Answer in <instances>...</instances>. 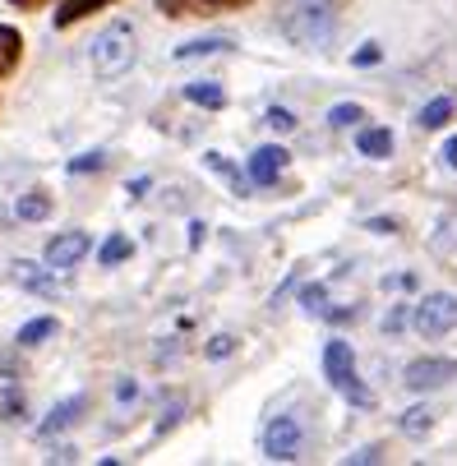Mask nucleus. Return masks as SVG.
<instances>
[{"label": "nucleus", "instance_id": "f257e3e1", "mask_svg": "<svg viewBox=\"0 0 457 466\" xmlns=\"http://www.w3.org/2000/svg\"><path fill=\"white\" fill-rule=\"evenodd\" d=\"M333 33H338V15H333L329 0H300V5H291V15H287V37H291L296 46L323 51V46L333 42Z\"/></svg>", "mask_w": 457, "mask_h": 466}, {"label": "nucleus", "instance_id": "f03ea898", "mask_svg": "<svg viewBox=\"0 0 457 466\" xmlns=\"http://www.w3.org/2000/svg\"><path fill=\"white\" fill-rule=\"evenodd\" d=\"M135 56H139V37H135V24H111L97 42H93V70L102 75V79H116V75H125L129 65H135Z\"/></svg>", "mask_w": 457, "mask_h": 466}, {"label": "nucleus", "instance_id": "7ed1b4c3", "mask_svg": "<svg viewBox=\"0 0 457 466\" xmlns=\"http://www.w3.org/2000/svg\"><path fill=\"white\" fill-rule=\"evenodd\" d=\"M323 374H329V383L347 397L351 407H374V392L361 383V374H356V356H351V347H347L342 338H333L329 347H323Z\"/></svg>", "mask_w": 457, "mask_h": 466}, {"label": "nucleus", "instance_id": "20e7f679", "mask_svg": "<svg viewBox=\"0 0 457 466\" xmlns=\"http://www.w3.org/2000/svg\"><path fill=\"white\" fill-rule=\"evenodd\" d=\"M300 443H305V430L296 416H273L269 430H264V452L273 461H296L300 457Z\"/></svg>", "mask_w": 457, "mask_h": 466}, {"label": "nucleus", "instance_id": "39448f33", "mask_svg": "<svg viewBox=\"0 0 457 466\" xmlns=\"http://www.w3.org/2000/svg\"><path fill=\"white\" fill-rule=\"evenodd\" d=\"M416 328L425 332V338H443V332L457 328V296H425L416 305Z\"/></svg>", "mask_w": 457, "mask_h": 466}, {"label": "nucleus", "instance_id": "423d86ee", "mask_svg": "<svg viewBox=\"0 0 457 466\" xmlns=\"http://www.w3.org/2000/svg\"><path fill=\"white\" fill-rule=\"evenodd\" d=\"M448 379H457V360H411L407 374H402V383L416 388V392L439 388V383H448Z\"/></svg>", "mask_w": 457, "mask_h": 466}, {"label": "nucleus", "instance_id": "0eeeda50", "mask_svg": "<svg viewBox=\"0 0 457 466\" xmlns=\"http://www.w3.org/2000/svg\"><path fill=\"white\" fill-rule=\"evenodd\" d=\"M84 254H88V236H84V231H65V236H56V240L46 245V268L65 273V268H75Z\"/></svg>", "mask_w": 457, "mask_h": 466}, {"label": "nucleus", "instance_id": "6e6552de", "mask_svg": "<svg viewBox=\"0 0 457 466\" xmlns=\"http://www.w3.org/2000/svg\"><path fill=\"white\" fill-rule=\"evenodd\" d=\"M287 162H291V157H287V148H278V144H273V148H259V153L249 157L254 185H278V176L287 171Z\"/></svg>", "mask_w": 457, "mask_h": 466}, {"label": "nucleus", "instance_id": "1a4fd4ad", "mask_svg": "<svg viewBox=\"0 0 457 466\" xmlns=\"http://www.w3.org/2000/svg\"><path fill=\"white\" fill-rule=\"evenodd\" d=\"M107 5H111V0H65V5L56 10V28H75L79 19H88V15H97Z\"/></svg>", "mask_w": 457, "mask_h": 466}, {"label": "nucleus", "instance_id": "9d476101", "mask_svg": "<svg viewBox=\"0 0 457 466\" xmlns=\"http://www.w3.org/2000/svg\"><path fill=\"white\" fill-rule=\"evenodd\" d=\"M19 56H24V37L0 24V79H10L19 70Z\"/></svg>", "mask_w": 457, "mask_h": 466}, {"label": "nucleus", "instance_id": "9b49d317", "mask_svg": "<svg viewBox=\"0 0 457 466\" xmlns=\"http://www.w3.org/2000/svg\"><path fill=\"white\" fill-rule=\"evenodd\" d=\"M356 148H361L365 157H388V153H393V135H388V129H361Z\"/></svg>", "mask_w": 457, "mask_h": 466}, {"label": "nucleus", "instance_id": "f8f14e48", "mask_svg": "<svg viewBox=\"0 0 457 466\" xmlns=\"http://www.w3.org/2000/svg\"><path fill=\"white\" fill-rule=\"evenodd\" d=\"M185 97H189L194 106H208V111H222V106H227L222 84H185Z\"/></svg>", "mask_w": 457, "mask_h": 466}, {"label": "nucleus", "instance_id": "ddd939ff", "mask_svg": "<svg viewBox=\"0 0 457 466\" xmlns=\"http://www.w3.org/2000/svg\"><path fill=\"white\" fill-rule=\"evenodd\" d=\"M56 319H33V323H24L19 328V347H37V342H46V338H56Z\"/></svg>", "mask_w": 457, "mask_h": 466}, {"label": "nucleus", "instance_id": "4468645a", "mask_svg": "<svg viewBox=\"0 0 457 466\" xmlns=\"http://www.w3.org/2000/svg\"><path fill=\"white\" fill-rule=\"evenodd\" d=\"M79 411H84V397H75V402H60V407H56V411L42 420V434H56V430H65V425H70Z\"/></svg>", "mask_w": 457, "mask_h": 466}, {"label": "nucleus", "instance_id": "2eb2a0df", "mask_svg": "<svg viewBox=\"0 0 457 466\" xmlns=\"http://www.w3.org/2000/svg\"><path fill=\"white\" fill-rule=\"evenodd\" d=\"M46 213H51V198H46L42 189L24 194V204H19V218H24V222H42Z\"/></svg>", "mask_w": 457, "mask_h": 466}, {"label": "nucleus", "instance_id": "dca6fc26", "mask_svg": "<svg viewBox=\"0 0 457 466\" xmlns=\"http://www.w3.org/2000/svg\"><path fill=\"white\" fill-rule=\"evenodd\" d=\"M448 116H452V97H434V102L421 111V129H439Z\"/></svg>", "mask_w": 457, "mask_h": 466}, {"label": "nucleus", "instance_id": "f3484780", "mask_svg": "<svg viewBox=\"0 0 457 466\" xmlns=\"http://www.w3.org/2000/svg\"><path fill=\"white\" fill-rule=\"evenodd\" d=\"M222 46H227L222 37H199V42L176 46V60H194V56H208V51H222Z\"/></svg>", "mask_w": 457, "mask_h": 466}, {"label": "nucleus", "instance_id": "a211bd4d", "mask_svg": "<svg viewBox=\"0 0 457 466\" xmlns=\"http://www.w3.org/2000/svg\"><path fill=\"white\" fill-rule=\"evenodd\" d=\"M129 254H135V245H129L125 236H111V240L102 245V263H107V268H111V263H125Z\"/></svg>", "mask_w": 457, "mask_h": 466}, {"label": "nucleus", "instance_id": "6ab92c4d", "mask_svg": "<svg viewBox=\"0 0 457 466\" xmlns=\"http://www.w3.org/2000/svg\"><path fill=\"white\" fill-rule=\"evenodd\" d=\"M356 120H365V111H361L356 102H338V106L329 111V125H338V129H347V125H356Z\"/></svg>", "mask_w": 457, "mask_h": 466}, {"label": "nucleus", "instance_id": "aec40b11", "mask_svg": "<svg viewBox=\"0 0 457 466\" xmlns=\"http://www.w3.org/2000/svg\"><path fill=\"white\" fill-rule=\"evenodd\" d=\"M157 10L167 15V19H185V15H204L194 0H157Z\"/></svg>", "mask_w": 457, "mask_h": 466}, {"label": "nucleus", "instance_id": "412c9836", "mask_svg": "<svg viewBox=\"0 0 457 466\" xmlns=\"http://www.w3.org/2000/svg\"><path fill=\"white\" fill-rule=\"evenodd\" d=\"M430 416H434L430 407H416V411L402 416V430H407V434H425V430H430Z\"/></svg>", "mask_w": 457, "mask_h": 466}, {"label": "nucleus", "instance_id": "4be33fe9", "mask_svg": "<svg viewBox=\"0 0 457 466\" xmlns=\"http://www.w3.org/2000/svg\"><path fill=\"white\" fill-rule=\"evenodd\" d=\"M269 125L278 129V135H291V129H296V116H291L287 106H273V111H269Z\"/></svg>", "mask_w": 457, "mask_h": 466}, {"label": "nucleus", "instance_id": "5701e85b", "mask_svg": "<svg viewBox=\"0 0 457 466\" xmlns=\"http://www.w3.org/2000/svg\"><path fill=\"white\" fill-rule=\"evenodd\" d=\"M19 282L33 287V291H51V282H46L42 273H33V263H19Z\"/></svg>", "mask_w": 457, "mask_h": 466}, {"label": "nucleus", "instance_id": "b1692460", "mask_svg": "<svg viewBox=\"0 0 457 466\" xmlns=\"http://www.w3.org/2000/svg\"><path fill=\"white\" fill-rule=\"evenodd\" d=\"M97 167H102V153H84L70 162V171H97Z\"/></svg>", "mask_w": 457, "mask_h": 466}, {"label": "nucleus", "instance_id": "393cba45", "mask_svg": "<svg viewBox=\"0 0 457 466\" xmlns=\"http://www.w3.org/2000/svg\"><path fill=\"white\" fill-rule=\"evenodd\" d=\"M305 309H310V314H323V287H310V291H305Z\"/></svg>", "mask_w": 457, "mask_h": 466}, {"label": "nucleus", "instance_id": "a878e982", "mask_svg": "<svg viewBox=\"0 0 457 466\" xmlns=\"http://www.w3.org/2000/svg\"><path fill=\"white\" fill-rule=\"evenodd\" d=\"M374 60H379V46H374V42H365V46L356 51V65H374Z\"/></svg>", "mask_w": 457, "mask_h": 466}, {"label": "nucleus", "instance_id": "bb28decb", "mask_svg": "<svg viewBox=\"0 0 457 466\" xmlns=\"http://www.w3.org/2000/svg\"><path fill=\"white\" fill-rule=\"evenodd\" d=\"M443 162H448V167H452V171H457V135H452V139H448V144H443Z\"/></svg>", "mask_w": 457, "mask_h": 466}, {"label": "nucleus", "instance_id": "cd10ccee", "mask_svg": "<svg viewBox=\"0 0 457 466\" xmlns=\"http://www.w3.org/2000/svg\"><path fill=\"white\" fill-rule=\"evenodd\" d=\"M204 5H213V10H240V5H249V0H204Z\"/></svg>", "mask_w": 457, "mask_h": 466}, {"label": "nucleus", "instance_id": "c85d7f7f", "mask_svg": "<svg viewBox=\"0 0 457 466\" xmlns=\"http://www.w3.org/2000/svg\"><path fill=\"white\" fill-rule=\"evenodd\" d=\"M227 351H231V338H218V342L208 347V356H213V360H218V356H227Z\"/></svg>", "mask_w": 457, "mask_h": 466}, {"label": "nucleus", "instance_id": "c756f323", "mask_svg": "<svg viewBox=\"0 0 457 466\" xmlns=\"http://www.w3.org/2000/svg\"><path fill=\"white\" fill-rule=\"evenodd\" d=\"M10 5H15V10H42L46 0H10Z\"/></svg>", "mask_w": 457, "mask_h": 466}]
</instances>
